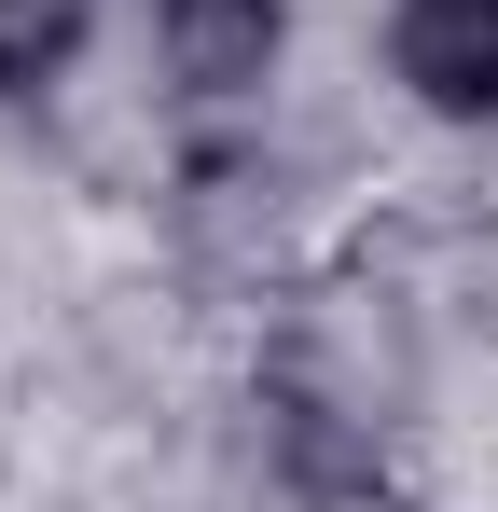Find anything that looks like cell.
Masks as SVG:
<instances>
[{
  "mask_svg": "<svg viewBox=\"0 0 498 512\" xmlns=\"http://www.w3.org/2000/svg\"><path fill=\"white\" fill-rule=\"evenodd\" d=\"M153 42H166V70H180L194 97H249L263 70H277L291 14H277V0H153Z\"/></svg>",
  "mask_w": 498,
  "mask_h": 512,
  "instance_id": "obj_2",
  "label": "cell"
},
{
  "mask_svg": "<svg viewBox=\"0 0 498 512\" xmlns=\"http://www.w3.org/2000/svg\"><path fill=\"white\" fill-rule=\"evenodd\" d=\"M83 14L97 0H0V97H42L83 56Z\"/></svg>",
  "mask_w": 498,
  "mask_h": 512,
  "instance_id": "obj_3",
  "label": "cell"
},
{
  "mask_svg": "<svg viewBox=\"0 0 498 512\" xmlns=\"http://www.w3.org/2000/svg\"><path fill=\"white\" fill-rule=\"evenodd\" d=\"M388 70L443 125H485L498 111V0H402L388 14Z\"/></svg>",
  "mask_w": 498,
  "mask_h": 512,
  "instance_id": "obj_1",
  "label": "cell"
}]
</instances>
